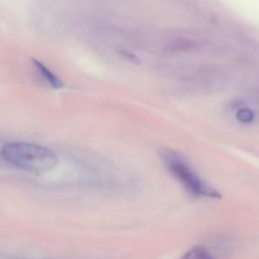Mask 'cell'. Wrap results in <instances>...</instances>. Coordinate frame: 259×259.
<instances>
[{
    "label": "cell",
    "instance_id": "1",
    "mask_svg": "<svg viewBox=\"0 0 259 259\" xmlns=\"http://www.w3.org/2000/svg\"><path fill=\"white\" fill-rule=\"evenodd\" d=\"M0 156L15 168L32 174H45L55 168L58 163L57 156L50 148L25 142L4 144L0 149Z\"/></svg>",
    "mask_w": 259,
    "mask_h": 259
},
{
    "label": "cell",
    "instance_id": "2",
    "mask_svg": "<svg viewBox=\"0 0 259 259\" xmlns=\"http://www.w3.org/2000/svg\"><path fill=\"white\" fill-rule=\"evenodd\" d=\"M162 162L169 172L174 175L175 179L187 190L191 195L196 197H207V199H222L217 189L207 184L204 179L200 177L196 169L189 163L187 159L176 151L172 149H162L159 152Z\"/></svg>",
    "mask_w": 259,
    "mask_h": 259
},
{
    "label": "cell",
    "instance_id": "3",
    "mask_svg": "<svg viewBox=\"0 0 259 259\" xmlns=\"http://www.w3.org/2000/svg\"><path fill=\"white\" fill-rule=\"evenodd\" d=\"M33 65H34V68L37 70V72L39 73L40 77H42L43 80H45L46 82L51 86V88L52 89H62L63 88L62 80H61L58 76H56L55 73H53L52 71L47 67V66L43 65V63L39 62V61L34 60V58H33Z\"/></svg>",
    "mask_w": 259,
    "mask_h": 259
},
{
    "label": "cell",
    "instance_id": "4",
    "mask_svg": "<svg viewBox=\"0 0 259 259\" xmlns=\"http://www.w3.org/2000/svg\"><path fill=\"white\" fill-rule=\"evenodd\" d=\"M180 259H215L211 255V253L202 245H196V247L191 248L187 250L184 255Z\"/></svg>",
    "mask_w": 259,
    "mask_h": 259
},
{
    "label": "cell",
    "instance_id": "5",
    "mask_svg": "<svg viewBox=\"0 0 259 259\" xmlns=\"http://www.w3.org/2000/svg\"><path fill=\"white\" fill-rule=\"evenodd\" d=\"M235 116H237V119L240 121V123L249 124L254 120L255 114L254 111L250 110V109L248 108H239L237 110V113H235Z\"/></svg>",
    "mask_w": 259,
    "mask_h": 259
}]
</instances>
